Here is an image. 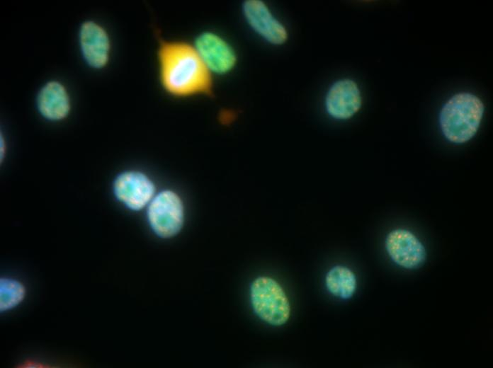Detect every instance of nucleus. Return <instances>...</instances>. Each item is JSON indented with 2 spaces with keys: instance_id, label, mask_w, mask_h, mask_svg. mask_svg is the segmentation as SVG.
<instances>
[{
  "instance_id": "9",
  "label": "nucleus",
  "mask_w": 493,
  "mask_h": 368,
  "mask_svg": "<svg viewBox=\"0 0 493 368\" xmlns=\"http://www.w3.org/2000/svg\"><path fill=\"white\" fill-rule=\"evenodd\" d=\"M385 248L392 260L405 269H415L425 261L426 253L419 239L410 231L397 229L385 239Z\"/></svg>"
},
{
  "instance_id": "13",
  "label": "nucleus",
  "mask_w": 493,
  "mask_h": 368,
  "mask_svg": "<svg viewBox=\"0 0 493 368\" xmlns=\"http://www.w3.org/2000/svg\"><path fill=\"white\" fill-rule=\"evenodd\" d=\"M26 288L18 280L1 277L0 280V310L10 311L19 305L24 299Z\"/></svg>"
},
{
  "instance_id": "5",
  "label": "nucleus",
  "mask_w": 493,
  "mask_h": 368,
  "mask_svg": "<svg viewBox=\"0 0 493 368\" xmlns=\"http://www.w3.org/2000/svg\"><path fill=\"white\" fill-rule=\"evenodd\" d=\"M113 190L116 199L132 211H140L147 207L156 195L153 181L138 171L120 173L113 182Z\"/></svg>"
},
{
  "instance_id": "2",
  "label": "nucleus",
  "mask_w": 493,
  "mask_h": 368,
  "mask_svg": "<svg viewBox=\"0 0 493 368\" xmlns=\"http://www.w3.org/2000/svg\"><path fill=\"white\" fill-rule=\"evenodd\" d=\"M484 113L481 100L470 93L452 96L443 106L439 124L445 137L455 144L471 139L478 130Z\"/></svg>"
},
{
  "instance_id": "4",
  "label": "nucleus",
  "mask_w": 493,
  "mask_h": 368,
  "mask_svg": "<svg viewBox=\"0 0 493 368\" xmlns=\"http://www.w3.org/2000/svg\"><path fill=\"white\" fill-rule=\"evenodd\" d=\"M147 218L152 230L161 238L176 235L184 221V207L175 191L164 190L156 193L147 207Z\"/></svg>"
},
{
  "instance_id": "3",
  "label": "nucleus",
  "mask_w": 493,
  "mask_h": 368,
  "mask_svg": "<svg viewBox=\"0 0 493 368\" xmlns=\"http://www.w3.org/2000/svg\"><path fill=\"white\" fill-rule=\"evenodd\" d=\"M250 298L256 314L270 325L279 326L285 324L290 315V305L288 297L274 279L259 277L251 284Z\"/></svg>"
},
{
  "instance_id": "12",
  "label": "nucleus",
  "mask_w": 493,
  "mask_h": 368,
  "mask_svg": "<svg viewBox=\"0 0 493 368\" xmlns=\"http://www.w3.org/2000/svg\"><path fill=\"white\" fill-rule=\"evenodd\" d=\"M327 290L334 297L348 299L353 297L357 281L354 272L347 267L336 265L331 268L325 277Z\"/></svg>"
},
{
  "instance_id": "11",
  "label": "nucleus",
  "mask_w": 493,
  "mask_h": 368,
  "mask_svg": "<svg viewBox=\"0 0 493 368\" xmlns=\"http://www.w3.org/2000/svg\"><path fill=\"white\" fill-rule=\"evenodd\" d=\"M36 105L38 112L44 118L53 122L60 121L70 112V96L62 82L50 80L39 90Z\"/></svg>"
},
{
  "instance_id": "7",
  "label": "nucleus",
  "mask_w": 493,
  "mask_h": 368,
  "mask_svg": "<svg viewBox=\"0 0 493 368\" xmlns=\"http://www.w3.org/2000/svg\"><path fill=\"white\" fill-rule=\"evenodd\" d=\"M242 11L249 25L264 40L274 45H280L287 41L288 33L286 27L264 2L246 1Z\"/></svg>"
},
{
  "instance_id": "10",
  "label": "nucleus",
  "mask_w": 493,
  "mask_h": 368,
  "mask_svg": "<svg viewBox=\"0 0 493 368\" xmlns=\"http://www.w3.org/2000/svg\"><path fill=\"white\" fill-rule=\"evenodd\" d=\"M200 58L211 72L226 74L237 62V55L232 46L220 36L212 33L201 34L195 46Z\"/></svg>"
},
{
  "instance_id": "6",
  "label": "nucleus",
  "mask_w": 493,
  "mask_h": 368,
  "mask_svg": "<svg viewBox=\"0 0 493 368\" xmlns=\"http://www.w3.org/2000/svg\"><path fill=\"white\" fill-rule=\"evenodd\" d=\"M79 45L88 66L101 69L108 64L111 42L108 33L100 23L91 20L84 21L79 30Z\"/></svg>"
},
{
  "instance_id": "8",
  "label": "nucleus",
  "mask_w": 493,
  "mask_h": 368,
  "mask_svg": "<svg viewBox=\"0 0 493 368\" xmlns=\"http://www.w3.org/2000/svg\"><path fill=\"white\" fill-rule=\"evenodd\" d=\"M327 115L335 120H345L358 112L362 104L361 91L357 84L349 79L333 83L324 97Z\"/></svg>"
},
{
  "instance_id": "1",
  "label": "nucleus",
  "mask_w": 493,
  "mask_h": 368,
  "mask_svg": "<svg viewBox=\"0 0 493 368\" xmlns=\"http://www.w3.org/2000/svg\"><path fill=\"white\" fill-rule=\"evenodd\" d=\"M157 55L160 81L168 93L180 97L211 93V71L195 46L162 40Z\"/></svg>"
},
{
  "instance_id": "14",
  "label": "nucleus",
  "mask_w": 493,
  "mask_h": 368,
  "mask_svg": "<svg viewBox=\"0 0 493 368\" xmlns=\"http://www.w3.org/2000/svg\"><path fill=\"white\" fill-rule=\"evenodd\" d=\"M0 146H1V149H1V158L2 159V157L4 156L5 151H6L5 141H4V139L2 138V137H1V145H0Z\"/></svg>"
}]
</instances>
